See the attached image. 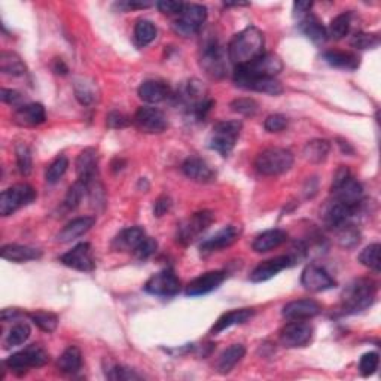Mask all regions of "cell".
<instances>
[{
	"label": "cell",
	"mask_w": 381,
	"mask_h": 381,
	"mask_svg": "<svg viewBox=\"0 0 381 381\" xmlns=\"http://www.w3.org/2000/svg\"><path fill=\"white\" fill-rule=\"evenodd\" d=\"M380 251H381V246L378 243L369 244L368 247H365V249L360 252V255L358 256V260L362 265L367 266V268L373 270L374 273H380V270H381Z\"/></svg>",
	"instance_id": "7bdbcfd3"
},
{
	"label": "cell",
	"mask_w": 381,
	"mask_h": 381,
	"mask_svg": "<svg viewBox=\"0 0 381 381\" xmlns=\"http://www.w3.org/2000/svg\"><path fill=\"white\" fill-rule=\"evenodd\" d=\"M300 32L309 37V39L314 43H323L328 39V32L326 27L323 26L318 17H314L313 14H307L306 17H302L300 23H298Z\"/></svg>",
	"instance_id": "f546056e"
},
{
	"label": "cell",
	"mask_w": 381,
	"mask_h": 381,
	"mask_svg": "<svg viewBox=\"0 0 381 381\" xmlns=\"http://www.w3.org/2000/svg\"><path fill=\"white\" fill-rule=\"evenodd\" d=\"M0 99H2L3 103L11 104V106H18V108H21L24 101L21 92H18L17 90H8V88H3L2 92H0Z\"/></svg>",
	"instance_id": "11a10c76"
},
{
	"label": "cell",
	"mask_w": 381,
	"mask_h": 381,
	"mask_svg": "<svg viewBox=\"0 0 381 381\" xmlns=\"http://www.w3.org/2000/svg\"><path fill=\"white\" fill-rule=\"evenodd\" d=\"M333 198L335 202L344 203L351 207H358L364 198V188L353 177H347L344 182H341L340 185L331 188Z\"/></svg>",
	"instance_id": "44dd1931"
},
{
	"label": "cell",
	"mask_w": 381,
	"mask_h": 381,
	"mask_svg": "<svg viewBox=\"0 0 381 381\" xmlns=\"http://www.w3.org/2000/svg\"><path fill=\"white\" fill-rule=\"evenodd\" d=\"M182 171L186 177H189L190 180H195V182H199V184L213 182L216 177V171L208 166L204 159L198 157L188 158L182 166Z\"/></svg>",
	"instance_id": "603a6c76"
},
{
	"label": "cell",
	"mask_w": 381,
	"mask_h": 381,
	"mask_svg": "<svg viewBox=\"0 0 381 381\" xmlns=\"http://www.w3.org/2000/svg\"><path fill=\"white\" fill-rule=\"evenodd\" d=\"M60 262L69 268L90 273L95 268V260L90 243L76 244L72 251L60 256Z\"/></svg>",
	"instance_id": "4fadbf2b"
},
{
	"label": "cell",
	"mask_w": 381,
	"mask_h": 381,
	"mask_svg": "<svg viewBox=\"0 0 381 381\" xmlns=\"http://www.w3.org/2000/svg\"><path fill=\"white\" fill-rule=\"evenodd\" d=\"M36 190L27 184H18L0 194V215L3 217L20 211L21 207L35 202Z\"/></svg>",
	"instance_id": "ba28073f"
},
{
	"label": "cell",
	"mask_w": 381,
	"mask_h": 381,
	"mask_svg": "<svg viewBox=\"0 0 381 381\" xmlns=\"http://www.w3.org/2000/svg\"><path fill=\"white\" fill-rule=\"evenodd\" d=\"M238 237V230L235 226H226L224 230L216 233L215 235L206 238V240L199 246V251H202L203 255H208L217 252L221 249H225V247L231 246Z\"/></svg>",
	"instance_id": "d4e9b609"
},
{
	"label": "cell",
	"mask_w": 381,
	"mask_h": 381,
	"mask_svg": "<svg viewBox=\"0 0 381 381\" xmlns=\"http://www.w3.org/2000/svg\"><path fill=\"white\" fill-rule=\"evenodd\" d=\"M247 73L252 76H265V78H274L283 70V61L275 54H262L258 59L249 64L240 66Z\"/></svg>",
	"instance_id": "d6986e66"
},
{
	"label": "cell",
	"mask_w": 381,
	"mask_h": 381,
	"mask_svg": "<svg viewBox=\"0 0 381 381\" xmlns=\"http://www.w3.org/2000/svg\"><path fill=\"white\" fill-rule=\"evenodd\" d=\"M106 122H108V127L115 128V130L126 128L131 124L130 118L127 115H124V113H121V112H110L108 115Z\"/></svg>",
	"instance_id": "9f6ffc18"
},
{
	"label": "cell",
	"mask_w": 381,
	"mask_h": 381,
	"mask_svg": "<svg viewBox=\"0 0 381 381\" xmlns=\"http://www.w3.org/2000/svg\"><path fill=\"white\" fill-rule=\"evenodd\" d=\"M314 329L310 323L292 320L280 331V344L286 349H298L309 346L313 340Z\"/></svg>",
	"instance_id": "8fae6325"
},
{
	"label": "cell",
	"mask_w": 381,
	"mask_h": 381,
	"mask_svg": "<svg viewBox=\"0 0 381 381\" xmlns=\"http://www.w3.org/2000/svg\"><path fill=\"white\" fill-rule=\"evenodd\" d=\"M76 175L78 180L87 186L97 182L99 177V157L94 148L84 149L76 159Z\"/></svg>",
	"instance_id": "2e32d148"
},
{
	"label": "cell",
	"mask_w": 381,
	"mask_h": 381,
	"mask_svg": "<svg viewBox=\"0 0 381 381\" xmlns=\"http://www.w3.org/2000/svg\"><path fill=\"white\" fill-rule=\"evenodd\" d=\"M230 106L234 112L244 117H253L258 112V103L253 99H235L234 101H231Z\"/></svg>",
	"instance_id": "f907efd6"
},
{
	"label": "cell",
	"mask_w": 381,
	"mask_h": 381,
	"mask_svg": "<svg viewBox=\"0 0 381 381\" xmlns=\"http://www.w3.org/2000/svg\"><path fill=\"white\" fill-rule=\"evenodd\" d=\"M157 27L149 20H139L135 27V41L139 46H148L155 41Z\"/></svg>",
	"instance_id": "ab89813d"
},
{
	"label": "cell",
	"mask_w": 381,
	"mask_h": 381,
	"mask_svg": "<svg viewBox=\"0 0 381 381\" xmlns=\"http://www.w3.org/2000/svg\"><path fill=\"white\" fill-rule=\"evenodd\" d=\"M46 121V112L41 103H27L14 113V122L21 127H36Z\"/></svg>",
	"instance_id": "7402d4cb"
},
{
	"label": "cell",
	"mask_w": 381,
	"mask_h": 381,
	"mask_svg": "<svg viewBox=\"0 0 381 381\" xmlns=\"http://www.w3.org/2000/svg\"><path fill=\"white\" fill-rule=\"evenodd\" d=\"M228 60L224 46L217 41H208L202 48L199 64L203 70L215 79H222L228 73Z\"/></svg>",
	"instance_id": "5b68a950"
},
{
	"label": "cell",
	"mask_w": 381,
	"mask_h": 381,
	"mask_svg": "<svg viewBox=\"0 0 381 381\" xmlns=\"http://www.w3.org/2000/svg\"><path fill=\"white\" fill-rule=\"evenodd\" d=\"M95 224V217L94 216H82V217H76L73 221H70L68 225H66L63 230L57 234V242L59 243H70L76 238H79L85 233H88L91 228Z\"/></svg>",
	"instance_id": "484cf974"
},
{
	"label": "cell",
	"mask_w": 381,
	"mask_h": 381,
	"mask_svg": "<svg viewBox=\"0 0 381 381\" xmlns=\"http://www.w3.org/2000/svg\"><path fill=\"white\" fill-rule=\"evenodd\" d=\"M293 166V154L289 149L268 148L255 159V167L264 176H279Z\"/></svg>",
	"instance_id": "277c9868"
},
{
	"label": "cell",
	"mask_w": 381,
	"mask_h": 381,
	"mask_svg": "<svg viewBox=\"0 0 381 381\" xmlns=\"http://www.w3.org/2000/svg\"><path fill=\"white\" fill-rule=\"evenodd\" d=\"M233 79L237 87L243 90H251L256 92H264L268 95H280L283 92L282 84L275 78H265V76H252L240 66H235Z\"/></svg>",
	"instance_id": "9c48e42d"
},
{
	"label": "cell",
	"mask_w": 381,
	"mask_h": 381,
	"mask_svg": "<svg viewBox=\"0 0 381 381\" xmlns=\"http://www.w3.org/2000/svg\"><path fill=\"white\" fill-rule=\"evenodd\" d=\"M213 213L208 211H203L194 213L190 217L185 219V221L179 225L177 228V240L182 244H189L202 235L208 226L213 222Z\"/></svg>",
	"instance_id": "30bf717a"
},
{
	"label": "cell",
	"mask_w": 381,
	"mask_h": 381,
	"mask_svg": "<svg viewBox=\"0 0 381 381\" xmlns=\"http://www.w3.org/2000/svg\"><path fill=\"white\" fill-rule=\"evenodd\" d=\"M75 90V97L78 100L82 106H90L95 100H97V88L92 81H87L85 78L76 79L73 84Z\"/></svg>",
	"instance_id": "74e56055"
},
{
	"label": "cell",
	"mask_w": 381,
	"mask_h": 381,
	"mask_svg": "<svg viewBox=\"0 0 381 381\" xmlns=\"http://www.w3.org/2000/svg\"><path fill=\"white\" fill-rule=\"evenodd\" d=\"M139 97L146 103H161L170 95V87L163 81H145L139 87Z\"/></svg>",
	"instance_id": "1f68e13d"
},
{
	"label": "cell",
	"mask_w": 381,
	"mask_h": 381,
	"mask_svg": "<svg viewBox=\"0 0 381 381\" xmlns=\"http://www.w3.org/2000/svg\"><path fill=\"white\" fill-rule=\"evenodd\" d=\"M338 242L342 247H355L360 242V233L355 225H342L338 228Z\"/></svg>",
	"instance_id": "7dc6e473"
},
{
	"label": "cell",
	"mask_w": 381,
	"mask_h": 381,
	"mask_svg": "<svg viewBox=\"0 0 381 381\" xmlns=\"http://www.w3.org/2000/svg\"><path fill=\"white\" fill-rule=\"evenodd\" d=\"M265 37L258 27L249 26L237 33L228 46V57L235 66L249 64L264 54Z\"/></svg>",
	"instance_id": "6da1fadb"
},
{
	"label": "cell",
	"mask_w": 381,
	"mask_h": 381,
	"mask_svg": "<svg viewBox=\"0 0 381 381\" xmlns=\"http://www.w3.org/2000/svg\"><path fill=\"white\" fill-rule=\"evenodd\" d=\"M331 143L325 139H314L309 141L306 148H304V157L307 161L314 164H320L325 161L329 155Z\"/></svg>",
	"instance_id": "e575fe53"
},
{
	"label": "cell",
	"mask_w": 381,
	"mask_h": 381,
	"mask_svg": "<svg viewBox=\"0 0 381 381\" xmlns=\"http://www.w3.org/2000/svg\"><path fill=\"white\" fill-rule=\"evenodd\" d=\"M15 155H17V167L18 171L23 176H28L32 173L33 168V159H32V152L26 145H18L15 149Z\"/></svg>",
	"instance_id": "bcb514c9"
},
{
	"label": "cell",
	"mask_w": 381,
	"mask_h": 381,
	"mask_svg": "<svg viewBox=\"0 0 381 381\" xmlns=\"http://www.w3.org/2000/svg\"><path fill=\"white\" fill-rule=\"evenodd\" d=\"M145 230L140 226H131L122 230L112 242V249L117 252H135L139 244L145 240Z\"/></svg>",
	"instance_id": "cb8c5ba5"
},
{
	"label": "cell",
	"mask_w": 381,
	"mask_h": 381,
	"mask_svg": "<svg viewBox=\"0 0 381 381\" xmlns=\"http://www.w3.org/2000/svg\"><path fill=\"white\" fill-rule=\"evenodd\" d=\"M182 2H171V0H163V2H158L157 8L159 9V12H163L166 15H179L184 9Z\"/></svg>",
	"instance_id": "6f0895ef"
},
{
	"label": "cell",
	"mask_w": 381,
	"mask_h": 381,
	"mask_svg": "<svg viewBox=\"0 0 381 381\" xmlns=\"http://www.w3.org/2000/svg\"><path fill=\"white\" fill-rule=\"evenodd\" d=\"M338 146L341 148L342 152H344V154H353V152H355V149L350 146L349 141H344V140H341V139H338Z\"/></svg>",
	"instance_id": "be15d7a7"
},
{
	"label": "cell",
	"mask_w": 381,
	"mask_h": 381,
	"mask_svg": "<svg viewBox=\"0 0 381 381\" xmlns=\"http://www.w3.org/2000/svg\"><path fill=\"white\" fill-rule=\"evenodd\" d=\"M145 291L150 295H155V297H175L180 292V280L173 270L167 268L152 275L145 284Z\"/></svg>",
	"instance_id": "7c38bea8"
},
{
	"label": "cell",
	"mask_w": 381,
	"mask_h": 381,
	"mask_svg": "<svg viewBox=\"0 0 381 381\" xmlns=\"http://www.w3.org/2000/svg\"><path fill=\"white\" fill-rule=\"evenodd\" d=\"M311 8H313V2H295L293 3V17L301 20L302 17L310 14Z\"/></svg>",
	"instance_id": "91938a15"
},
{
	"label": "cell",
	"mask_w": 381,
	"mask_h": 381,
	"mask_svg": "<svg viewBox=\"0 0 381 381\" xmlns=\"http://www.w3.org/2000/svg\"><path fill=\"white\" fill-rule=\"evenodd\" d=\"M226 279L225 271L216 270V271H207L202 275H198L186 286L185 293L188 297H203V295L211 293L216 291Z\"/></svg>",
	"instance_id": "e0dca14e"
},
{
	"label": "cell",
	"mask_w": 381,
	"mask_h": 381,
	"mask_svg": "<svg viewBox=\"0 0 381 381\" xmlns=\"http://www.w3.org/2000/svg\"><path fill=\"white\" fill-rule=\"evenodd\" d=\"M350 26H351V14L350 12H342L337 15L333 20L331 21L329 27L326 28L328 37L333 41H340L342 37H346L350 32Z\"/></svg>",
	"instance_id": "f35d334b"
},
{
	"label": "cell",
	"mask_w": 381,
	"mask_h": 381,
	"mask_svg": "<svg viewBox=\"0 0 381 381\" xmlns=\"http://www.w3.org/2000/svg\"><path fill=\"white\" fill-rule=\"evenodd\" d=\"M87 193H88V186L84 182H81V180H76V182L69 188L68 194H66L64 203H63L66 211H75V208L81 204L84 195Z\"/></svg>",
	"instance_id": "ee69618b"
},
{
	"label": "cell",
	"mask_w": 381,
	"mask_h": 381,
	"mask_svg": "<svg viewBox=\"0 0 381 381\" xmlns=\"http://www.w3.org/2000/svg\"><path fill=\"white\" fill-rule=\"evenodd\" d=\"M377 286L373 280L359 279L347 286L342 293L341 310L344 314H356L369 309L375 300Z\"/></svg>",
	"instance_id": "7a4b0ae2"
},
{
	"label": "cell",
	"mask_w": 381,
	"mask_h": 381,
	"mask_svg": "<svg viewBox=\"0 0 381 381\" xmlns=\"http://www.w3.org/2000/svg\"><path fill=\"white\" fill-rule=\"evenodd\" d=\"M322 307L318 301L306 298V300H297L291 301L283 307V318L288 320H307L316 318L320 314Z\"/></svg>",
	"instance_id": "ffe728a7"
},
{
	"label": "cell",
	"mask_w": 381,
	"mask_h": 381,
	"mask_svg": "<svg viewBox=\"0 0 381 381\" xmlns=\"http://www.w3.org/2000/svg\"><path fill=\"white\" fill-rule=\"evenodd\" d=\"M0 72L8 76H23L27 72L24 61L15 52L3 51L0 54Z\"/></svg>",
	"instance_id": "d590c367"
},
{
	"label": "cell",
	"mask_w": 381,
	"mask_h": 381,
	"mask_svg": "<svg viewBox=\"0 0 381 381\" xmlns=\"http://www.w3.org/2000/svg\"><path fill=\"white\" fill-rule=\"evenodd\" d=\"M81 367H82L81 350L75 346H70L66 349L59 359V368L61 373L75 374V373H78Z\"/></svg>",
	"instance_id": "8d00e7d4"
},
{
	"label": "cell",
	"mask_w": 381,
	"mask_h": 381,
	"mask_svg": "<svg viewBox=\"0 0 381 381\" xmlns=\"http://www.w3.org/2000/svg\"><path fill=\"white\" fill-rule=\"evenodd\" d=\"M69 168V159L68 157L60 155L57 157L52 163L48 166L45 171V180L50 185H55L57 182H60L61 177L66 175V171Z\"/></svg>",
	"instance_id": "b9f144b4"
},
{
	"label": "cell",
	"mask_w": 381,
	"mask_h": 381,
	"mask_svg": "<svg viewBox=\"0 0 381 381\" xmlns=\"http://www.w3.org/2000/svg\"><path fill=\"white\" fill-rule=\"evenodd\" d=\"M108 378L110 380H139L140 375L136 374L135 371H131L126 367H118L115 365L113 368L109 369V373H108Z\"/></svg>",
	"instance_id": "db71d44e"
},
{
	"label": "cell",
	"mask_w": 381,
	"mask_h": 381,
	"mask_svg": "<svg viewBox=\"0 0 381 381\" xmlns=\"http://www.w3.org/2000/svg\"><path fill=\"white\" fill-rule=\"evenodd\" d=\"M378 364H380V358L377 351H369V353H365L360 358V362H359L360 374L364 377L373 375L378 368Z\"/></svg>",
	"instance_id": "681fc988"
},
{
	"label": "cell",
	"mask_w": 381,
	"mask_h": 381,
	"mask_svg": "<svg viewBox=\"0 0 381 381\" xmlns=\"http://www.w3.org/2000/svg\"><path fill=\"white\" fill-rule=\"evenodd\" d=\"M323 60H325L329 66L341 70L353 72L359 68V57L351 54L349 51H337L331 50L323 54Z\"/></svg>",
	"instance_id": "d6a6232c"
},
{
	"label": "cell",
	"mask_w": 381,
	"mask_h": 381,
	"mask_svg": "<svg viewBox=\"0 0 381 381\" xmlns=\"http://www.w3.org/2000/svg\"><path fill=\"white\" fill-rule=\"evenodd\" d=\"M246 355V349L243 344H233L224 350L221 356L217 359L216 369L219 374H228L231 373L234 367L240 362Z\"/></svg>",
	"instance_id": "836d02e7"
},
{
	"label": "cell",
	"mask_w": 381,
	"mask_h": 381,
	"mask_svg": "<svg viewBox=\"0 0 381 381\" xmlns=\"http://www.w3.org/2000/svg\"><path fill=\"white\" fill-rule=\"evenodd\" d=\"M264 127L268 133H280L288 127V118L280 115V113H274V115H270L265 119Z\"/></svg>",
	"instance_id": "f5cc1de1"
},
{
	"label": "cell",
	"mask_w": 381,
	"mask_h": 381,
	"mask_svg": "<svg viewBox=\"0 0 381 381\" xmlns=\"http://www.w3.org/2000/svg\"><path fill=\"white\" fill-rule=\"evenodd\" d=\"M133 122L140 131L148 133V135H158L168 127L164 112L157 108H140Z\"/></svg>",
	"instance_id": "5bb4252c"
},
{
	"label": "cell",
	"mask_w": 381,
	"mask_h": 381,
	"mask_svg": "<svg viewBox=\"0 0 381 381\" xmlns=\"http://www.w3.org/2000/svg\"><path fill=\"white\" fill-rule=\"evenodd\" d=\"M158 249V243L155 238H152V237H145V240H143L137 249L135 251V255L137 256V260H148L149 256L154 255Z\"/></svg>",
	"instance_id": "816d5d0a"
},
{
	"label": "cell",
	"mask_w": 381,
	"mask_h": 381,
	"mask_svg": "<svg viewBox=\"0 0 381 381\" xmlns=\"http://www.w3.org/2000/svg\"><path fill=\"white\" fill-rule=\"evenodd\" d=\"M170 208H171V199L167 195H163L157 199V203L154 206V215L157 217H161V216H164L170 211Z\"/></svg>",
	"instance_id": "680465c9"
},
{
	"label": "cell",
	"mask_w": 381,
	"mask_h": 381,
	"mask_svg": "<svg viewBox=\"0 0 381 381\" xmlns=\"http://www.w3.org/2000/svg\"><path fill=\"white\" fill-rule=\"evenodd\" d=\"M52 70H54L57 75H68L69 68L64 64V61H63L61 59H55L54 66H52Z\"/></svg>",
	"instance_id": "94428289"
},
{
	"label": "cell",
	"mask_w": 381,
	"mask_h": 381,
	"mask_svg": "<svg viewBox=\"0 0 381 381\" xmlns=\"http://www.w3.org/2000/svg\"><path fill=\"white\" fill-rule=\"evenodd\" d=\"M48 360H50L48 351L39 344H32L27 346L24 350L18 351V353L9 356L3 364L8 367V369H11L12 373L23 374L28 368H41L46 365Z\"/></svg>",
	"instance_id": "8992f818"
},
{
	"label": "cell",
	"mask_w": 381,
	"mask_h": 381,
	"mask_svg": "<svg viewBox=\"0 0 381 381\" xmlns=\"http://www.w3.org/2000/svg\"><path fill=\"white\" fill-rule=\"evenodd\" d=\"M286 240H288V233L279 230V228H274V230L264 231L262 234L256 237L252 243V247L255 252L264 253L275 249V247H279Z\"/></svg>",
	"instance_id": "4dcf8cb0"
},
{
	"label": "cell",
	"mask_w": 381,
	"mask_h": 381,
	"mask_svg": "<svg viewBox=\"0 0 381 381\" xmlns=\"http://www.w3.org/2000/svg\"><path fill=\"white\" fill-rule=\"evenodd\" d=\"M18 316H20V311L15 310V309H5V310H2V322L14 320Z\"/></svg>",
	"instance_id": "6125c7cd"
},
{
	"label": "cell",
	"mask_w": 381,
	"mask_h": 381,
	"mask_svg": "<svg viewBox=\"0 0 381 381\" xmlns=\"http://www.w3.org/2000/svg\"><path fill=\"white\" fill-rule=\"evenodd\" d=\"M301 284L310 292H323L335 288L337 283L325 268L310 264L302 270Z\"/></svg>",
	"instance_id": "9a60e30c"
},
{
	"label": "cell",
	"mask_w": 381,
	"mask_h": 381,
	"mask_svg": "<svg viewBox=\"0 0 381 381\" xmlns=\"http://www.w3.org/2000/svg\"><path fill=\"white\" fill-rule=\"evenodd\" d=\"M207 20V8L197 3H185L182 12L173 21V30L184 37L197 35Z\"/></svg>",
	"instance_id": "52a82bcc"
},
{
	"label": "cell",
	"mask_w": 381,
	"mask_h": 381,
	"mask_svg": "<svg viewBox=\"0 0 381 381\" xmlns=\"http://www.w3.org/2000/svg\"><path fill=\"white\" fill-rule=\"evenodd\" d=\"M30 333H32V329L28 326V323H24V322L17 323V325H14L8 332V335L5 338V347L9 349V347H17L24 344V342L30 338Z\"/></svg>",
	"instance_id": "60d3db41"
},
{
	"label": "cell",
	"mask_w": 381,
	"mask_h": 381,
	"mask_svg": "<svg viewBox=\"0 0 381 381\" xmlns=\"http://www.w3.org/2000/svg\"><path fill=\"white\" fill-rule=\"evenodd\" d=\"M253 314H255L253 309H240V310L228 311V313L222 314V316L215 322V325L211 329V333L217 335V333L224 332L228 328L235 326V325H242V323H246L247 320L252 319Z\"/></svg>",
	"instance_id": "83f0119b"
},
{
	"label": "cell",
	"mask_w": 381,
	"mask_h": 381,
	"mask_svg": "<svg viewBox=\"0 0 381 381\" xmlns=\"http://www.w3.org/2000/svg\"><path fill=\"white\" fill-rule=\"evenodd\" d=\"M350 45L356 50H374L380 45V36L377 33H356L351 37Z\"/></svg>",
	"instance_id": "c3c4849f"
},
{
	"label": "cell",
	"mask_w": 381,
	"mask_h": 381,
	"mask_svg": "<svg viewBox=\"0 0 381 381\" xmlns=\"http://www.w3.org/2000/svg\"><path fill=\"white\" fill-rule=\"evenodd\" d=\"M243 124L240 121H221L213 126L208 136V148L216 150L222 157H228L235 148L237 139L240 137Z\"/></svg>",
	"instance_id": "3957f363"
},
{
	"label": "cell",
	"mask_w": 381,
	"mask_h": 381,
	"mask_svg": "<svg viewBox=\"0 0 381 381\" xmlns=\"http://www.w3.org/2000/svg\"><path fill=\"white\" fill-rule=\"evenodd\" d=\"M28 318L32 319L35 325L45 331V332H54L59 326V318L55 316L54 313H48V311H35L28 314Z\"/></svg>",
	"instance_id": "f6af8a7d"
},
{
	"label": "cell",
	"mask_w": 381,
	"mask_h": 381,
	"mask_svg": "<svg viewBox=\"0 0 381 381\" xmlns=\"http://www.w3.org/2000/svg\"><path fill=\"white\" fill-rule=\"evenodd\" d=\"M295 260L292 256L286 255V256H277V258L273 260H266L262 261L260 265H256L253 271L251 273V282L253 283H262L273 279L274 275H277L280 271L284 268H289L291 265H293Z\"/></svg>",
	"instance_id": "ac0fdd59"
},
{
	"label": "cell",
	"mask_w": 381,
	"mask_h": 381,
	"mask_svg": "<svg viewBox=\"0 0 381 381\" xmlns=\"http://www.w3.org/2000/svg\"><path fill=\"white\" fill-rule=\"evenodd\" d=\"M0 253H2L3 260L15 264H23L42 258V252L39 249L23 244H6L2 247Z\"/></svg>",
	"instance_id": "4316f807"
},
{
	"label": "cell",
	"mask_w": 381,
	"mask_h": 381,
	"mask_svg": "<svg viewBox=\"0 0 381 381\" xmlns=\"http://www.w3.org/2000/svg\"><path fill=\"white\" fill-rule=\"evenodd\" d=\"M356 208L358 207H351L340 202L332 203L325 213V222L329 228L338 230L340 226L350 224V219L353 217Z\"/></svg>",
	"instance_id": "f1b7e54d"
}]
</instances>
